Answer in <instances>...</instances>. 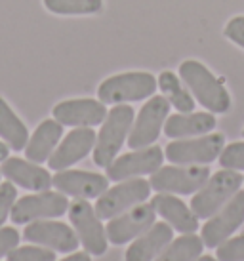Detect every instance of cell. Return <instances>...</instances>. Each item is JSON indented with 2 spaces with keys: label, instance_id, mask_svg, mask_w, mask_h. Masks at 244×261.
I'll return each instance as SVG.
<instances>
[{
  "label": "cell",
  "instance_id": "obj_33",
  "mask_svg": "<svg viewBox=\"0 0 244 261\" xmlns=\"http://www.w3.org/2000/svg\"><path fill=\"white\" fill-rule=\"evenodd\" d=\"M61 261H92V257H90L88 252H72L71 255L63 257Z\"/></svg>",
  "mask_w": 244,
  "mask_h": 261
},
{
  "label": "cell",
  "instance_id": "obj_22",
  "mask_svg": "<svg viewBox=\"0 0 244 261\" xmlns=\"http://www.w3.org/2000/svg\"><path fill=\"white\" fill-rule=\"evenodd\" d=\"M215 128L214 113H178L166 118L164 134L170 139L204 136Z\"/></svg>",
  "mask_w": 244,
  "mask_h": 261
},
{
  "label": "cell",
  "instance_id": "obj_3",
  "mask_svg": "<svg viewBox=\"0 0 244 261\" xmlns=\"http://www.w3.org/2000/svg\"><path fill=\"white\" fill-rule=\"evenodd\" d=\"M242 183L244 177L238 172L223 168L214 175H210L208 181L197 191V195H193L191 210L199 219L212 218L223 204L229 202L237 191H240Z\"/></svg>",
  "mask_w": 244,
  "mask_h": 261
},
{
  "label": "cell",
  "instance_id": "obj_37",
  "mask_svg": "<svg viewBox=\"0 0 244 261\" xmlns=\"http://www.w3.org/2000/svg\"><path fill=\"white\" fill-rule=\"evenodd\" d=\"M0 175H2V172H0Z\"/></svg>",
  "mask_w": 244,
  "mask_h": 261
},
{
  "label": "cell",
  "instance_id": "obj_5",
  "mask_svg": "<svg viewBox=\"0 0 244 261\" xmlns=\"http://www.w3.org/2000/svg\"><path fill=\"white\" fill-rule=\"evenodd\" d=\"M212 175L206 164H176V166H160L151 174V187L158 193L170 195H193L208 181Z\"/></svg>",
  "mask_w": 244,
  "mask_h": 261
},
{
  "label": "cell",
  "instance_id": "obj_35",
  "mask_svg": "<svg viewBox=\"0 0 244 261\" xmlns=\"http://www.w3.org/2000/svg\"><path fill=\"white\" fill-rule=\"evenodd\" d=\"M194 261H217V257L214 259V255H201L199 259H194Z\"/></svg>",
  "mask_w": 244,
  "mask_h": 261
},
{
  "label": "cell",
  "instance_id": "obj_14",
  "mask_svg": "<svg viewBox=\"0 0 244 261\" xmlns=\"http://www.w3.org/2000/svg\"><path fill=\"white\" fill-rule=\"evenodd\" d=\"M23 239L38 246L50 248L54 252H61V254L77 252L80 244L72 227L61 221H46V219L27 223V227L23 229Z\"/></svg>",
  "mask_w": 244,
  "mask_h": 261
},
{
  "label": "cell",
  "instance_id": "obj_25",
  "mask_svg": "<svg viewBox=\"0 0 244 261\" xmlns=\"http://www.w3.org/2000/svg\"><path fill=\"white\" fill-rule=\"evenodd\" d=\"M204 242L194 232H185L174 239L168 246L160 252L155 261H194L202 255Z\"/></svg>",
  "mask_w": 244,
  "mask_h": 261
},
{
  "label": "cell",
  "instance_id": "obj_21",
  "mask_svg": "<svg viewBox=\"0 0 244 261\" xmlns=\"http://www.w3.org/2000/svg\"><path fill=\"white\" fill-rule=\"evenodd\" d=\"M63 136V124H59L56 118H46L36 126L33 136L25 145V156L31 162L42 164L52 156Z\"/></svg>",
  "mask_w": 244,
  "mask_h": 261
},
{
  "label": "cell",
  "instance_id": "obj_29",
  "mask_svg": "<svg viewBox=\"0 0 244 261\" xmlns=\"http://www.w3.org/2000/svg\"><path fill=\"white\" fill-rule=\"evenodd\" d=\"M217 261H244V234L227 239L223 244L215 248Z\"/></svg>",
  "mask_w": 244,
  "mask_h": 261
},
{
  "label": "cell",
  "instance_id": "obj_10",
  "mask_svg": "<svg viewBox=\"0 0 244 261\" xmlns=\"http://www.w3.org/2000/svg\"><path fill=\"white\" fill-rule=\"evenodd\" d=\"M67 212H69L67 195L54 191H40L36 195H27L15 200L10 219L15 225H27L38 219L61 218Z\"/></svg>",
  "mask_w": 244,
  "mask_h": 261
},
{
  "label": "cell",
  "instance_id": "obj_11",
  "mask_svg": "<svg viewBox=\"0 0 244 261\" xmlns=\"http://www.w3.org/2000/svg\"><path fill=\"white\" fill-rule=\"evenodd\" d=\"M244 223V191H237L227 204H223L208 221L202 225L201 239L204 246L217 248Z\"/></svg>",
  "mask_w": 244,
  "mask_h": 261
},
{
  "label": "cell",
  "instance_id": "obj_34",
  "mask_svg": "<svg viewBox=\"0 0 244 261\" xmlns=\"http://www.w3.org/2000/svg\"><path fill=\"white\" fill-rule=\"evenodd\" d=\"M10 151H12V149H10L4 141H0V162H4V160L10 156Z\"/></svg>",
  "mask_w": 244,
  "mask_h": 261
},
{
  "label": "cell",
  "instance_id": "obj_13",
  "mask_svg": "<svg viewBox=\"0 0 244 261\" xmlns=\"http://www.w3.org/2000/svg\"><path fill=\"white\" fill-rule=\"evenodd\" d=\"M157 221V212L153 204H137L130 210L118 214L116 218L109 219L107 223V240L115 246H122L130 240L137 239L143 234L149 227H153Z\"/></svg>",
  "mask_w": 244,
  "mask_h": 261
},
{
  "label": "cell",
  "instance_id": "obj_30",
  "mask_svg": "<svg viewBox=\"0 0 244 261\" xmlns=\"http://www.w3.org/2000/svg\"><path fill=\"white\" fill-rule=\"evenodd\" d=\"M15 200H17V191H15L14 183L8 179L0 183V227L6 223L8 216L12 214Z\"/></svg>",
  "mask_w": 244,
  "mask_h": 261
},
{
  "label": "cell",
  "instance_id": "obj_20",
  "mask_svg": "<svg viewBox=\"0 0 244 261\" xmlns=\"http://www.w3.org/2000/svg\"><path fill=\"white\" fill-rule=\"evenodd\" d=\"M153 208L160 218L172 229L180 231L181 234L185 232H194L199 229V218L194 216L191 206H187L181 198L170 195V193H158L153 196Z\"/></svg>",
  "mask_w": 244,
  "mask_h": 261
},
{
  "label": "cell",
  "instance_id": "obj_15",
  "mask_svg": "<svg viewBox=\"0 0 244 261\" xmlns=\"http://www.w3.org/2000/svg\"><path fill=\"white\" fill-rule=\"evenodd\" d=\"M54 118L63 126H72V128H93L103 124L107 116V107L100 99H67V101L58 103L52 111Z\"/></svg>",
  "mask_w": 244,
  "mask_h": 261
},
{
  "label": "cell",
  "instance_id": "obj_8",
  "mask_svg": "<svg viewBox=\"0 0 244 261\" xmlns=\"http://www.w3.org/2000/svg\"><path fill=\"white\" fill-rule=\"evenodd\" d=\"M69 219H71L72 229L77 232L80 244L84 246L88 254L103 255L107 252L109 240L105 227L88 200L75 198V202L69 204Z\"/></svg>",
  "mask_w": 244,
  "mask_h": 261
},
{
  "label": "cell",
  "instance_id": "obj_9",
  "mask_svg": "<svg viewBox=\"0 0 244 261\" xmlns=\"http://www.w3.org/2000/svg\"><path fill=\"white\" fill-rule=\"evenodd\" d=\"M223 147V134H204L193 139H176L168 143L164 154L172 164H210L219 159Z\"/></svg>",
  "mask_w": 244,
  "mask_h": 261
},
{
  "label": "cell",
  "instance_id": "obj_4",
  "mask_svg": "<svg viewBox=\"0 0 244 261\" xmlns=\"http://www.w3.org/2000/svg\"><path fill=\"white\" fill-rule=\"evenodd\" d=\"M157 88L158 82L151 73L132 71V73L115 74L103 80L97 88V97L100 101L109 103V105L141 101V99L155 95Z\"/></svg>",
  "mask_w": 244,
  "mask_h": 261
},
{
  "label": "cell",
  "instance_id": "obj_18",
  "mask_svg": "<svg viewBox=\"0 0 244 261\" xmlns=\"http://www.w3.org/2000/svg\"><path fill=\"white\" fill-rule=\"evenodd\" d=\"M0 172H2V175L6 177L8 181L27 189V191L40 193V191H50L52 187L50 172L46 168L40 166V164L31 162V160H23V159H17V156H8L2 162Z\"/></svg>",
  "mask_w": 244,
  "mask_h": 261
},
{
  "label": "cell",
  "instance_id": "obj_7",
  "mask_svg": "<svg viewBox=\"0 0 244 261\" xmlns=\"http://www.w3.org/2000/svg\"><path fill=\"white\" fill-rule=\"evenodd\" d=\"M168 115H170V101L164 95H151L149 101L137 113V118L134 120V126L128 134L126 141L130 149L136 151L153 145L160 136V132L164 130Z\"/></svg>",
  "mask_w": 244,
  "mask_h": 261
},
{
  "label": "cell",
  "instance_id": "obj_23",
  "mask_svg": "<svg viewBox=\"0 0 244 261\" xmlns=\"http://www.w3.org/2000/svg\"><path fill=\"white\" fill-rule=\"evenodd\" d=\"M0 139L12 151H23L29 141L27 126L2 97H0Z\"/></svg>",
  "mask_w": 244,
  "mask_h": 261
},
{
  "label": "cell",
  "instance_id": "obj_24",
  "mask_svg": "<svg viewBox=\"0 0 244 261\" xmlns=\"http://www.w3.org/2000/svg\"><path fill=\"white\" fill-rule=\"evenodd\" d=\"M158 90L164 94V97L170 101L172 107L180 113H193L194 111V97L189 92L185 84H181V80L172 73V71H162L158 76Z\"/></svg>",
  "mask_w": 244,
  "mask_h": 261
},
{
  "label": "cell",
  "instance_id": "obj_31",
  "mask_svg": "<svg viewBox=\"0 0 244 261\" xmlns=\"http://www.w3.org/2000/svg\"><path fill=\"white\" fill-rule=\"evenodd\" d=\"M19 240H21V234L17 232V229L14 227H0V259L6 257L14 248L19 246Z\"/></svg>",
  "mask_w": 244,
  "mask_h": 261
},
{
  "label": "cell",
  "instance_id": "obj_19",
  "mask_svg": "<svg viewBox=\"0 0 244 261\" xmlns=\"http://www.w3.org/2000/svg\"><path fill=\"white\" fill-rule=\"evenodd\" d=\"M174 240L172 227L166 221H155L143 234H139L126 250L124 261H155L170 242Z\"/></svg>",
  "mask_w": 244,
  "mask_h": 261
},
{
  "label": "cell",
  "instance_id": "obj_36",
  "mask_svg": "<svg viewBox=\"0 0 244 261\" xmlns=\"http://www.w3.org/2000/svg\"><path fill=\"white\" fill-rule=\"evenodd\" d=\"M242 136H244V130H242Z\"/></svg>",
  "mask_w": 244,
  "mask_h": 261
},
{
  "label": "cell",
  "instance_id": "obj_28",
  "mask_svg": "<svg viewBox=\"0 0 244 261\" xmlns=\"http://www.w3.org/2000/svg\"><path fill=\"white\" fill-rule=\"evenodd\" d=\"M219 164L225 170L244 172V141H235L223 147L219 154Z\"/></svg>",
  "mask_w": 244,
  "mask_h": 261
},
{
  "label": "cell",
  "instance_id": "obj_27",
  "mask_svg": "<svg viewBox=\"0 0 244 261\" xmlns=\"http://www.w3.org/2000/svg\"><path fill=\"white\" fill-rule=\"evenodd\" d=\"M8 261H56V252L44 246H17L6 255Z\"/></svg>",
  "mask_w": 244,
  "mask_h": 261
},
{
  "label": "cell",
  "instance_id": "obj_16",
  "mask_svg": "<svg viewBox=\"0 0 244 261\" xmlns=\"http://www.w3.org/2000/svg\"><path fill=\"white\" fill-rule=\"evenodd\" d=\"M52 185L58 189L59 193L75 198H97L109 189V177L93 172L84 170H61L52 177Z\"/></svg>",
  "mask_w": 244,
  "mask_h": 261
},
{
  "label": "cell",
  "instance_id": "obj_17",
  "mask_svg": "<svg viewBox=\"0 0 244 261\" xmlns=\"http://www.w3.org/2000/svg\"><path fill=\"white\" fill-rule=\"evenodd\" d=\"M95 138L97 134L92 128H75L72 132H69L48 159L50 170L61 172L80 162L82 159H86L95 147Z\"/></svg>",
  "mask_w": 244,
  "mask_h": 261
},
{
  "label": "cell",
  "instance_id": "obj_26",
  "mask_svg": "<svg viewBox=\"0 0 244 261\" xmlns=\"http://www.w3.org/2000/svg\"><path fill=\"white\" fill-rule=\"evenodd\" d=\"M48 12L58 15H92L100 14L103 0H42Z\"/></svg>",
  "mask_w": 244,
  "mask_h": 261
},
{
  "label": "cell",
  "instance_id": "obj_6",
  "mask_svg": "<svg viewBox=\"0 0 244 261\" xmlns=\"http://www.w3.org/2000/svg\"><path fill=\"white\" fill-rule=\"evenodd\" d=\"M151 196V183L141 177H132L118 181V185L107 189L93 206L95 214L101 219H113L122 212L145 202Z\"/></svg>",
  "mask_w": 244,
  "mask_h": 261
},
{
  "label": "cell",
  "instance_id": "obj_2",
  "mask_svg": "<svg viewBox=\"0 0 244 261\" xmlns=\"http://www.w3.org/2000/svg\"><path fill=\"white\" fill-rule=\"evenodd\" d=\"M136 120V111L130 105L118 103L109 111L105 120L101 124V130L95 138L93 147V164L100 168H107L118 156L124 141Z\"/></svg>",
  "mask_w": 244,
  "mask_h": 261
},
{
  "label": "cell",
  "instance_id": "obj_32",
  "mask_svg": "<svg viewBox=\"0 0 244 261\" xmlns=\"http://www.w3.org/2000/svg\"><path fill=\"white\" fill-rule=\"evenodd\" d=\"M223 35L229 38L231 42H235L238 48L244 50V15H237L233 17L227 25H225V31Z\"/></svg>",
  "mask_w": 244,
  "mask_h": 261
},
{
  "label": "cell",
  "instance_id": "obj_12",
  "mask_svg": "<svg viewBox=\"0 0 244 261\" xmlns=\"http://www.w3.org/2000/svg\"><path fill=\"white\" fill-rule=\"evenodd\" d=\"M164 162V152L158 145H149L116 156L105 170L109 181H124L139 175L155 174Z\"/></svg>",
  "mask_w": 244,
  "mask_h": 261
},
{
  "label": "cell",
  "instance_id": "obj_1",
  "mask_svg": "<svg viewBox=\"0 0 244 261\" xmlns=\"http://www.w3.org/2000/svg\"><path fill=\"white\" fill-rule=\"evenodd\" d=\"M180 76L183 84L193 94L194 101L206 107L210 113L223 115L231 109V95L223 82L214 73H210L201 61L187 59L180 65Z\"/></svg>",
  "mask_w": 244,
  "mask_h": 261
}]
</instances>
